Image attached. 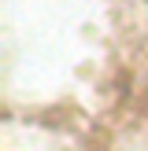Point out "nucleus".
<instances>
[]
</instances>
